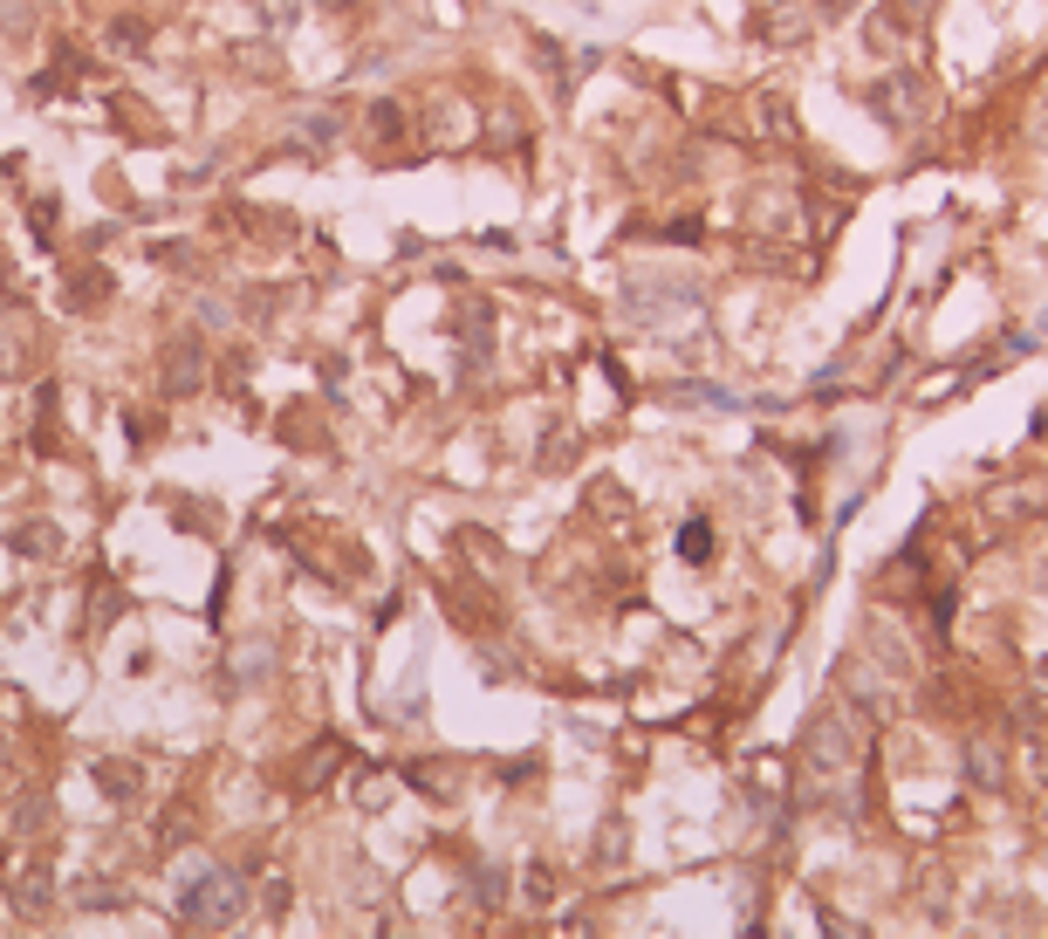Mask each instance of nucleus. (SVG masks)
I'll return each mask as SVG.
<instances>
[{
  "label": "nucleus",
  "instance_id": "1",
  "mask_svg": "<svg viewBox=\"0 0 1048 939\" xmlns=\"http://www.w3.org/2000/svg\"><path fill=\"white\" fill-rule=\"evenodd\" d=\"M240 913V885L227 878V871H206V878L185 892V919H199V926H213V919H234Z\"/></svg>",
  "mask_w": 1048,
  "mask_h": 939
},
{
  "label": "nucleus",
  "instance_id": "2",
  "mask_svg": "<svg viewBox=\"0 0 1048 939\" xmlns=\"http://www.w3.org/2000/svg\"><path fill=\"white\" fill-rule=\"evenodd\" d=\"M679 549H685V555H706V549H713V536H706V528H685Z\"/></svg>",
  "mask_w": 1048,
  "mask_h": 939
}]
</instances>
